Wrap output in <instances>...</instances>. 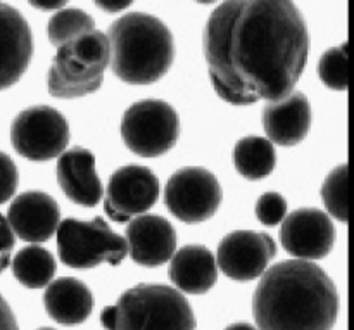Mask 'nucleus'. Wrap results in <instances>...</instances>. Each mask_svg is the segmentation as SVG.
Here are the masks:
<instances>
[{"mask_svg": "<svg viewBox=\"0 0 354 330\" xmlns=\"http://www.w3.org/2000/svg\"><path fill=\"white\" fill-rule=\"evenodd\" d=\"M310 51L306 21L292 2L232 0L213 10L204 55L218 95L234 106L290 95Z\"/></svg>", "mask_w": 354, "mask_h": 330, "instance_id": "obj_1", "label": "nucleus"}, {"mask_svg": "<svg viewBox=\"0 0 354 330\" xmlns=\"http://www.w3.org/2000/svg\"><path fill=\"white\" fill-rule=\"evenodd\" d=\"M252 313L259 330H332L339 294L317 263L289 259L263 273L252 296Z\"/></svg>", "mask_w": 354, "mask_h": 330, "instance_id": "obj_2", "label": "nucleus"}, {"mask_svg": "<svg viewBox=\"0 0 354 330\" xmlns=\"http://www.w3.org/2000/svg\"><path fill=\"white\" fill-rule=\"evenodd\" d=\"M109 66L128 85H151L161 80L175 61V40L159 17L128 12L114 21L106 35Z\"/></svg>", "mask_w": 354, "mask_h": 330, "instance_id": "obj_3", "label": "nucleus"}, {"mask_svg": "<svg viewBox=\"0 0 354 330\" xmlns=\"http://www.w3.org/2000/svg\"><path fill=\"white\" fill-rule=\"evenodd\" d=\"M109 66V40L90 31L57 48L48 69V92L55 99H78L97 92Z\"/></svg>", "mask_w": 354, "mask_h": 330, "instance_id": "obj_4", "label": "nucleus"}, {"mask_svg": "<svg viewBox=\"0 0 354 330\" xmlns=\"http://www.w3.org/2000/svg\"><path fill=\"white\" fill-rule=\"evenodd\" d=\"M114 330H196V317L180 291L138 284L114 304Z\"/></svg>", "mask_w": 354, "mask_h": 330, "instance_id": "obj_5", "label": "nucleus"}, {"mask_svg": "<svg viewBox=\"0 0 354 330\" xmlns=\"http://www.w3.org/2000/svg\"><path fill=\"white\" fill-rule=\"evenodd\" d=\"M55 234L59 258L71 268H95L104 263L116 266L128 255L127 241L102 218H66L59 223Z\"/></svg>", "mask_w": 354, "mask_h": 330, "instance_id": "obj_6", "label": "nucleus"}, {"mask_svg": "<svg viewBox=\"0 0 354 330\" xmlns=\"http://www.w3.org/2000/svg\"><path fill=\"white\" fill-rule=\"evenodd\" d=\"M180 135V120L175 107L165 100L147 99L124 111L121 137L133 154L158 158L175 147Z\"/></svg>", "mask_w": 354, "mask_h": 330, "instance_id": "obj_7", "label": "nucleus"}, {"mask_svg": "<svg viewBox=\"0 0 354 330\" xmlns=\"http://www.w3.org/2000/svg\"><path fill=\"white\" fill-rule=\"evenodd\" d=\"M14 151L30 161L59 158L69 144L66 118L50 106H33L14 118L10 125Z\"/></svg>", "mask_w": 354, "mask_h": 330, "instance_id": "obj_8", "label": "nucleus"}, {"mask_svg": "<svg viewBox=\"0 0 354 330\" xmlns=\"http://www.w3.org/2000/svg\"><path fill=\"white\" fill-rule=\"evenodd\" d=\"M221 196L220 182L209 169L187 166L169 176L165 189V204L178 220L201 223L216 213Z\"/></svg>", "mask_w": 354, "mask_h": 330, "instance_id": "obj_9", "label": "nucleus"}, {"mask_svg": "<svg viewBox=\"0 0 354 330\" xmlns=\"http://www.w3.org/2000/svg\"><path fill=\"white\" fill-rule=\"evenodd\" d=\"M161 185L154 173L140 165H127L113 173L106 190V213L114 221L145 214L159 199Z\"/></svg>", "mask_w": 354, "mask_h": 330, "instance_id": "obj_10", "label": "nucleus"}, {"mask_svg": "<svg viewBox=\"0 0 354 330\" xmlns=\"http://www.w3.org/2000/svg\"><path fill=\"white\" fill-rule=\"evenodd\" d=\"M275 241L265 232L235 230L230 232L218 246L216 266L232 280L249 282L268 268L275 258Z\"/></svg>", "mask_w": 354, "mask_h": 330, "instance_id": "obj_11", "label": "nucleus"}, {"mask_svg": "<svg viewBox=\"0 0 354 330\" xmlns=\"http://www.w3.org/2000/svg\"><path fill=\"white\" fill-rule=\"evenodd\" d=\"M280 239L289 255L313 263L315 259L325 258L332 251L335 228L327 213L304 208L283 218Z\"/></svg>", "mask_w": 354, "mask_h": 330, "instance_id": "obj_12", "label": "nucleus"}, {"mask_svg": "<svg viewBox=\"0 0 354 330\" xmlns=\"http://www.w3.org/2000/svg\"><path fill=\"white\" fill-rule=\"evenodd\" d=\"M7 221L14 237L35 246L48 241L61 223V210L54 197L41 190L19 194L9 206Z\"/></svg>", "mask_w": 354, "mask_h": 330, "instance_id": "obj_13", "label": "nucleus"}, {"mask_svg": "<svg viewBox=\"0 0 354 330\" xmlns=\"http://www.w3.org/2000/svg\"><path fill=\"white\" fill-rule=\"evenodd\" d=\"M33 55V37L23 14L0 2V90L16 85Z\"/></svg>", "mask_w": 354, "mask_h": 330, "instance_id": "obj_14", "label": "nucleus"}, {"mask_svg": "<svg viewBox=\"0 0 354 330\" xmlns=\"http://www.w3.org/2000/svg\"><path fill=\"white\" fill-rule=\"evenodd\" d=\"M127 248L137 265L154 268L169 262L175 255L176 232L166 218L140 214L127 227Z\"/></svg>", "mask_w": 354, "mask_h": 330, "instance_id": "obj_15", "label": "nucleus"}, {"mask_svg": "<svg viewBox=\"0 0 354 330\" xmlns=\"http://www.w3.org/2000/svg\"><path fill=\"white\" fill-rule=\"evenodd\" d=\"M311 106L303 92H292L286 99L268 102L263 109V127L272 144L292 147L306 138L311 128Z\"/></svg>", "mask_w": 354, "mask_h": 330, "instance_id": "obj_16", "label": "nucleus"}, {"mask_svg": "<svg viewBox=\"0 0 354 330\" xmlns=\"http://www.w3.org/2000/svg\"><path fill=\"white\" fill-rule=\"evenodd\" d=\"M57 182L66 197L80 206H95L104 196L95 172V156L85 147H73L59 156Z\"/></svg>", "mask_w": 354, "mask_h": 330, "instance_id": "obj_17", "label": "nucleus"}, {"mask_svg": "<svg viewBox=\"0 0 354 330\" xmlns=\"http://www.w3.org/2000/svg\"><path fill=\"white\" fill-rule=\"evenodd\" d=\"M169 279L185 294H206L216 284L214 255L204 246H185L169 259Z\"/></svg>", "mask_w": 354, "mask_h": 330, "instance_id": "obj_18", "label": "nucleus"}, {"mask_svg": "<svg viewBox=\"0 0 354 330\" xmlns=\"http://www.w3.org/2000/svg\"><path fill=\"white\" fill-rule=\"evenodd\" d=\"M93 294L82 280L62 277L47 286L44 304L48 317L62 325L83 324L93 310Z\"/></svg>", "mask_w": 354, "mask_h": 330, "instance_id": "obj_19", "label": "nucleus"}, {"mask_svg": "<svg viewBox=\"0 0 354 330\" xmlns=\"http://www.w3.org/2000/svg\"><path fill=\"white\" fill-rule=\"evenodd\" d=\"M275 147L268 138L249 135L241 138L234 149V165L248 180H263L275 169Z\"/></svg>", "mask_w": 354, "mask_h": 330, "instance_id": "obj_20", "label": "nucleus"}, {"mask_svg": "<svg viewBox=\"0 0 354 330\" xmlns=\"http://www.w3.org/2000/svg\"><path fill=\"white\" fill-rule=\"evenodd\" d=\"M12 275L28 289H41L52 282L55 275V259L40 246L23 248L10 262Z\"/></svg>", "mask_w": 354, "mask_h": 330, "instance_id": "obj_21", "label": "nucleus"}, {"mask_svg": "<svg viewBox=\"0 0 354 330\" xmlns=\"http://www.w3.org/2000/svg\"><path fill=\"white\" fill-rule=\"evenodd\" d=\"M93 30H95V21L88 12L82 9H66V7L50 17L47 26L48 40L57 48Z\"/></svg>", "mask_w": 354, "mask_h": 330, "instance_id": "obj_22", "label": "nucleus"}, {"mask_svg": "<svg viewBox=\"0 0 354 330\" xmlns=\"http://www.w3.org/2000/svg\"><path fill=\"white\" fill-rule=\"evenodd\" d=\"M327 211L335 220L348 223V165H339L328 173L322 189Z\"/></svg>", "mask_w": 354, "mask_h": 330, "instance_id": "obj_23", "label": "nucleus"}, {"mask_svg": "<svg viewBox=\"0 0 354 330\" xmlns=\"http://www.w3.org/2000/svg\"><path fill=\"white\" fill-rule=\"evenodd\" d=\"M318 75L328 89H348V45L328 48L318 62Z\"/></svg>", "mask_w": 354, "mask_h": 330, "instance_id": "obj_24", "label": "nucleus"}, {"mask_svg": "<svg viewBox=\"0 0 354 330\" xmlns=\"http://www.w3.org/2000/svg\"><path fill=\"white\" fill-rule=\"evenodd\" d=\"M287 213V201L279 192H266L256 203V217L266 227L282 223Z\"/></svg>", "mask_w": 354, "mask_h": 330, "instance_id": "obj_25", "label": "nucleus"}, {"mask_svg": "<svg viewBox=\"0 0 354 330\" xmlns=\"http://www.w3.org/2000/svg\"><path fill=\"white\" fill-rule=\"evenodd\" d=\"M17 182H19V175H17L16 165L6 152H0V204L7 203L14 196Z\"/></svg>", "mask_w": 354, "mask_h": 330, "instance_id": "obj_26", "label": "nucleus"}, {"mask_svg": "<svg viewBox=\"0 0 354 330\" xmlns=\"http://www.w3.org/2000/svg\"><path fill=\"white\" fill-rule=\"evenodd\" d=\"M14 244H16V237H14L12 230H10L9 221L0 213V273L9 266L10 253H12Z\"/></svg>", "mask_w": 354, "mask_h": 330, "instance_id": "obj_27", "label": "nucleus"}, {"mask_svg": "<svg viewBox=\"0 0 354 330\" xmlns=\"http://www.w3.org/2000/svg\"><path fill=\"white\" fill-rule=\"evenodd\" d=\"M0 330H19L16 317H14L9 303L2 297V294H0Z\"/></svg>", "mask_w": 354, "mask_h": 330, "instance_id": "obj_28", "label": "nucleus"}, {"mask_svg": "<svg viewBox=\"0 0 354 330\" xmlns=\"http://www.w3.org/2000/svg\"><path fill=\"white\" fill-rule=\"evenodd\" d=\"M100 324L104 329L114 330V324H116V313H114V306H106L100 313Z\"/></svg>", "mask_w": 354, "mask_h": 330, "instance_id": "obj_29", "label": "nucleus"}, {"mask_svg": "<svg viewBox=\"0 0 354 330\" xmlns=\"http://www.w3.org/2000/svg\"><path fill=\"white\" fill-rule=\"evenodd\" d=\"M97 7H100V9L106 10V12L114 14L130 7V2H97Z\"/></svg>", "mask_w": 354, "mask_h": 330, "instance_id": "obj_30", "label": "nucleus"}, {"mask_svg": "<svg viewBox=\"0 0 354 330\" xmlns=\"http://www.w3.org/2000/svg\"><path fill=\"white\" fill-rule=\"evenodd\" d=\"M31 6L41 10H61L66 7V2H31Z\"/></svg>", "mask_w": 354, "mask_h": 330, "instance_id": "obj_31", "label": "nucleus"}, {"mask_svg": "<svg viewBox=\"0 0 354 330\" xmlns=\"http://www.w3.org/2000/svg\"><path fill=\"white\" fill-rule=\"evenodd\" d=\"M225 330H258L254 327V325L251 324H234L230 325V327H227Z\"/></svg>", "mask_w": 354, "mask_h": 330, "instance_id": "obj_32", "label": "nucleus"}, {"mask_svg": "<svg viewBox=\"0 0 354 330\" xmlns=\"http://www.w3.org/2000/svg\"><path fill=\"white\" fill-rule=\"evenodd\" d=\"M38 330H54V329H50V327H41V329H38Z\"/></svg>", "mask_w": 354, "mask_h": 330, "instance_id": "obj_33", "label": "nucleus"}]
</instances>
